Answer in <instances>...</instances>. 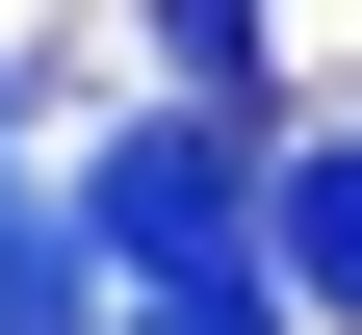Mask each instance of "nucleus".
Segmentation results:
<instances>
[{
	"label": "nucleus",
	"instance_id": "f257e3e1",
	"mask_svg": "<svg viewBox=\"0 0 362 335\" xmlns=\"http://www.w3.org/2000/svg\"><path fill=\"white\" fill-rule=\"evenodd\" d=\"M78 258H104V310L129 284H259V104H129L104 181H78ZM259 310H285V284H259Z\"/></svg>",
	"mask_w": 362,
	"mask_h": 335
},
{
	"label": "nucleus",
	"instance_id": "f03ea898",
	"mask_svg": "<svg viewBox=\"0 0 362 335\" xmlns=\"http://www.w3.org/2000/svg\"><path fill=\"white\" fill-rule=\"evenodd\" d=\"M259 284L285 335H362V129H259Z\"/></svg>",
	"mask_w": 362,
	"mask_h": 335
},
{
	"label": "nucleus",
	"instance_id": "7ed1b4c3",
	"mask_svg": "<svg viewBox=\"0 0 362 335\" xmlns=\"http://www.w3.org/2000/svg\"><path fill=\"white\" fill-rule=\"evenodd\" d=\"M156 78H181V104H259V129H285V52H259V0H156Z\"/></svg>",
	"mask_w": 362,
	"mask_h": 335
},
{
	"label": "nucleus",
	"instance_id": "20e7f679",
	"mask_svg": "<svg viewBox=\"0 0 362 335\" xmlns=\"http://www.w3.org/2000/svg\"><path fill=\"white\" fill-rule=\"evenodd\" d=\"M52 310H104V258H78V207L0 181V335H52Z\"/></svg>",
	"mask_w": 362,
	"mask_h": 335
},
{
	"label": "nucleus",
	"instance_id": "39448f33",
	"mask_svg": "<svg viewBox=\"0 0 362 335\" xmlns=\"http://www.w3.org/2000/svg\"><path fill=\"white\" fill-rule=\"evenodd\" d=\"M0 129H26V78H0Z\"/></svg>",
	"mask_w": 362,
	"mask_h": 335
}]
</instances>
